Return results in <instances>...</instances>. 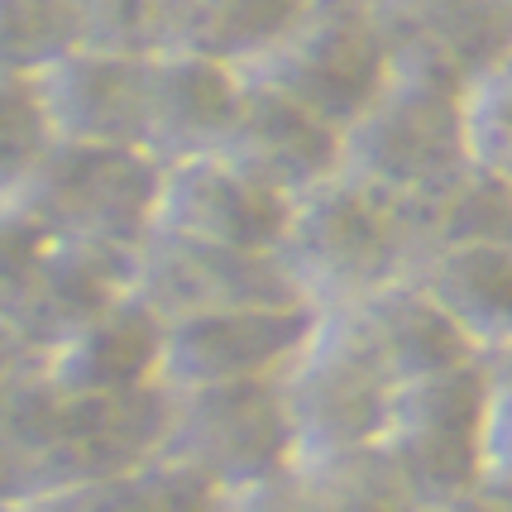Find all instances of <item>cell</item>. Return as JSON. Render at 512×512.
<instances>
[{"label":"cell","mask_w":512,"mask_h":512,"mask_svg":"<svg viewBox=\"0 0 512 512\" xmlns=\"http://www.w3.org/2000/svg\"><path fill=\"white\" fill-rule=\"evenodd\" d=\"M87 48L154 58L168 48V0H82Z\"/></svg>","instance_id":"obj_21"},{"label":"cell","mask_w":512,"mask_h":512,"mask_svg":"<svg viewBox=\"0 0 512 512\" xmlns=\"http://www.w3.org/2000/svg\"><path fill=\"white\" fill-rule=\"evenodd\" d=\"M345 335L379 364L388 383L422 379V374L465 364L474 355V335L426 288L383 283V288L364 292V302L345 321Z\"/></svg>","instance_id":"obj_14"},{"label":"cell","mask_w":512,"mask_h":512,"mask_svg":"<svg viewBox=\"0 0 512 512\" xmlns=\"http://www.w3.org/2000/svg\"><path fill=\"white\" fill-rule=\"evenodd\" d=\"M283 398H288L297 446H312L321 460H331V455L364 450L379 441L388 426L393 383L340 331V340L312 350L292 369V379L283 383Z\"/></svg>","instance_id":"obj_9"},{"label":"cell","mask_w":512,"mask_h":512,"mask_svg":"<svg viewBox=\"0 0 512 512\" xmlns=\"http://www.w3.org/2000/svg\"><path fill=\"white\" fill-rule=\"evenodd\" d=\"M168 340V321L144 297H120L91 326L44 355V379L67 393H111L134 388L158 374Z\"/></svg>","instance_id":"obj_15"},{"label":"cell","mask_w":512,"mask_h":512,"mask_svg":"<svg viewBox=\"0 0 512 512\" xmlns=\"http://www.w3.org/2000/svg\"><path fill=\"white\" fill-rule=\"evenodd\" d=\"M139 297L163 321L230 307H288L302 302V283L278 249H230L187 240L173 230H149L139 245Z\"/></svg>","instance_id":"obj_6"},{"label":"cell","mask_w":512,"mask_h":512,"mask_svg":"<svg viewBox=\"0 0 512 512\" xmlns=\"http://www.w3.org/2000/svg\"><path fill=\"white\" fill-rule=\"evenodd\" d=\"M235 512H316V498L312 489H283L278 479H268L259 489H245V503Z\"/></svg>","instance_id":"obj_24"},{"label":"cell","mask_w":512,"mask_h":512,"mask_svg":"<svg viewBox=\"0 0 512 512\" xmlns=\"http://www.w3.org/2000/svg\"><path fill=\"white\" fill-rule=\"evenodd\" d=\"M312 0H168V48L254 67L283 44Z\"/></svg>","instance_id":"obj_16"},{"label":"cell","mask_w":512,"mask_h":512,"mask_svg":"<svg viewBox=\"0 0 512 512\" xmlns=\"http://www.w3.org/2000/svg\"><path fill=\"white\" fill-rule=\"evenodd\" d=\"M158 230L230 249H278L292 225V197L245 173L225 154L168 163Z\"/></svg>","instance_id":"obj_8"},{"label":"cell","mask_w":512,"mask_h":512,"mask_svg":"<svg viewBox=\"0 0 512 512\" xmlns=\"http://www.w3.org/2000/svg\"><path fill=\"white\" fill-rule=\"evenodd\" d=\"M469 154L512 182V58L469 87Z\"/></svg>","instance_id":"obj_22"},{"label":"cell","mask_w":512,"mask_h":512,"mask_svg":"<svg viewBox=\"0 0 512 512\" xmlns=\"http://www.w3.org/2000/svg\"><path fill=\"white\" fill-rule=\"evenodd\" d=\"M484 450V484L512 498V345L503 350V364L489 374V407L479 426Z\"/></svg>","instance_id":"obj_23"},{"label":"cell","mask_w":512,"mask_h":512,"mask_svg":"<svg viewBox=\"0 0 512 512\" xmlns=\"http://www.w3.org/2000/svg\"><path fill=\"white\" fill-rule=\"evenodd\" d=\"M469 158V87L436 72L398 67L379 101L345 130L340 173L388 197H407Z\"/></svg>","instance_id":"obj_2"},{"label":"cell","mask_w":512,"mask_h":512,"mask_svg":"<svg viewBox=\"0 0 512 512\" xmlns=\"http://www.w3.org/2000/svg\"><path fill=\"white\" fill-rule=\"evenodd\" d=\"M245 72L350 130L379 101L398 58L374 0H312L288 39Z\"/></svg>","instance_id":"obj_3"},{"label":"cell","mask_w":512,"mask_h":512,"mask_svg":"<svg viewBox=\"0 0 512 512\" xmlns=\"http://www.w3.org/2000/svg\"><path fill=\"white\" fill-rule=\"evenodd\" d=\"M87 48L82 0H5V72H44Z\"/></svg>","instance_id":"obj_18"},{"label":"cell","mask_w":512,"mask_h":512,"mask_svg":"<svg viewBox=\"0 0 512 512\" xmlns=\"http://www.w3.org/2000/svg\"><path fill=\"white\" fill-rule=\"evenodd\" d=\"M278 254L288 259L297 283H321L335 292H374L407 254V230L398 197L359 178L335 173L292 201V225Z\"/></svg>","instance_id":"obj_5"},{"label":"cell","mask_w":512,"mask_h":512,"mask_svg":"<svg viewBox=\"0 0 512 512\" xmlns=\"http://www.w3.org/2000/svg\"><path fill=\"white\" fill-rule=\"evenodd\" d=\"M173 393H178V412L158 455L201 469L225 493L259 489L283 474L288 455L297 450V431H292L283 383L273 374L173 388Z\"/></svg>","instance_id":"obj_4"},{"label":"cell","mask_w":512,"mask_h":512,"mask_svg":"<svg viewBox=\"0 0 512 512\" xmlns=\"http://www.w3.org/2000/svg\"><path fill=\"white\" fill-rule=\"evenodd\" d=\"M15 512H72V508H67L63 498H34L29 508H15Z\"/></svg>","instance_id":"obj_26"},{"label":"cell","mask_w":512,"mask_h":512,"mask_svg":"<svg viewBox=\"0 0 512 512\" xmlns=\"http://www.w3.org/2000/svg\"><path fill=\"white\" fill-rule=\"evenodd\" d=\"M53 144H58V130L44 106L39 77L5 72V187H15L29 168H39Z\"/></svg>","instance_id":"obj_20"},{"label":"cell","mask_w":512,"mask_h":512,"mask_svg":"<svg viewBox=\"0 0 512 512\" xmlns=\"http://www.w3.org/2000/svg\"><path fill=\"white\" fill-rule=\"evenodd\" d=\"M312 326H316V316L307 302L178 316V321H168L158 379L168 383V388L264 379L288 355H297L307 345Z\"/></svg>","instance_id":"obj_7"},{"label":"cell","mask_w":512,"mask_h":512,"mask_svg":"<svg viewBox=\"0 0 512 512\" xmlns=\"http://www.w3.org/2000/svg\"><path fill=\"white\" fill-rule=\"evenodd\" d=\"M398 67L474 87L512 58V0H374Z\"/></svg>","instance_id":"obj_11"},{"label":"cell","mask_w":512,"mask_h":512,"mask_svg":"<svg viewBox=\"0 0 512 512\" xmlns=\"http://www.w3.org/2000/svg\"><path fill=\"white\" fill-rule=\"evenodd\" d=\"M412 512H512V498L489 489V484H474V489L455 493V498H441V503H426V508Z\"/></svg>","instance_id":"obj_25"},{"label":"cell","mask_w":512,"mask_h":512,"mask_svg":"<svg viewBox=\"0 0 512 512\" xmlns=\"http://www.w3.org/2000/svg\"><path fill=\"white\" fill-rule=\"evenodd\" d=\"M316 512H412V498L398 484L379 441L364 450L331 455L321 479L312 484Z\"/></svg>","instance_id":"obj_19"},{"label":"cell","mask_w":512,"mask_h":512,"mask_svg":"<svg viewBox=\"0 0 512 512\" xmlns=\"http://www.w3.org/2000/svg\"><path fill=\"white\" fill-rule=\"evenodd\" d=\"M58 139L139 144L149 149V58L77 48L72 58L34 72Z\"/></svg>","instance_id":"obj_12"},{"label":"cell","mask_w":512,"mask_h":512,"mask_svg":"<svg viewBox=\"0 0 512 512\" xmlns=\"http://www.w3.org/2000/svg\"><path fill=\"white\" fill-rule=\"evenodd\" d=\"M422 288L446 307L474 340L512 345V245L479 240L431 254Z\"/></svg>","instance_id":"obj_17"},{"label":"cell","mask_w":512,"mask_h":512,"mask_svg":"<svg viewBox=\"0 0 512 512\" xmlns=\"http://www.w3.org/2000/svg\"><path fill=\"white\" fill-rule=\"evenodd\" d=\"M245 67L163 48L149 58V149L168 163L216 154L245 106Z\"/></svg>","instance_id":"obj_13"},{"label":"cell","mask_w":512,"mask_h":512,"mask_svg":"<svg viewBox=\"0 0 512 512\" xmlns=\"http://www.w3.org/2000/svg\"><path fill=\"white\" fill-rule=\"evenodd\" d=\"M249 77V72H245ZM230 163H240L259 182L288 192L292 201L312 192L321 182H331L345 163V130L331 125L326 115L302 106L297 96L268 87L259 77H249L245 106L235 115V125L216 149Z\"/></svg>","instance_id":"obj_10"},{"label":"cell","mask_w":512,"mask_h":512,"mask_svg":"<svg viewBox=\"0 0 512 512\" xmlns=\"http://www.w3.org/2000/svg\"><path fill=\"white\" fill-rule=\"evenodd\" d=\"M163 178L168 158L154 149L58 139L44 163L10 187V211L39 221L58 240L139 249L158 221Z\"/></svg>","instance_id":"obj_1"}]
</instances>
